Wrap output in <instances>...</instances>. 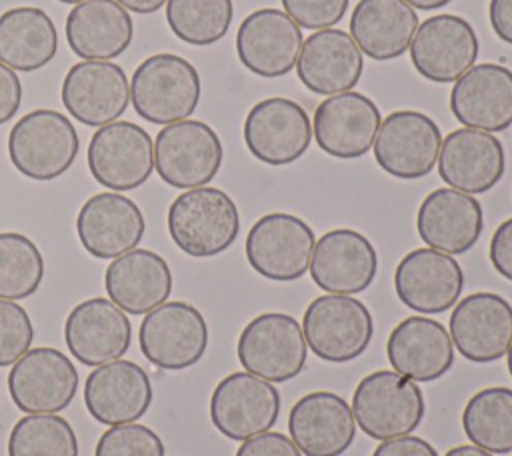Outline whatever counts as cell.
<instances>
[{
    "label": "cell",
    "instance_id": "cell-1",
    "mask_svg": "<svg viewBox=\"0 0 512 456\" xmlns=\"http://www.w3.org/2000/svg\"><path fill=\"white\" fill-rule=\"evenodd\" d=\"M168 234L192 258L226 252L240 234L236 202L220 188L200 186L184 190L168 208Z\"/></svg>",
    "mask_w": 512,
    "mask_h": 456
},
{
    "label": "cell",
    "instance_id": "cell-2",
    "mask_svg": "<svg viewBox=\"0 0 512 456\" xmlns=\"http://www.w3.org/2000/svg\"><path fill=\"white\" fill-rule=\"evenodd\" d=\"M200 74L186 58L160 52L140 62L130 80L134 112L150 124H172L192 116L200 102Z\"/></svg>",
    "mask_w": 512,
    "mask_h": 456
},
{
    "label": "cell",
    "instance_id": "cell-3",
    "mask_svg": "<svg viewBox=\"0 0 512 456\" xmlns=\"http://www.w3.org/2000/svg\"><path fill=\"white\" fill-rule=\"evenodd\" d=\"M352 414L366 436L382 442L412 434L424 420L426 400L416 382L394 370H376L354 388Z\"/></svg>",
    "mask_w": 512,
    "mask_h": 456
},
{
    "label": "cell",
    "instance_id": "cell-4",
    "mask_svg": "<svg viewBox=\"0 0 512 456\" xmlns=\"http://www.w3.org/2000/svg\"><path fill=\"white\" fill-rule=\"evenodd\" d=\"M80 140L70 118L50 108L24 114L8 134L12 166L26 178L48 182L70 170Z\"/></svg>",
    "mask_w": 512,
    "mask_h": 456
},
{
    "label": "cell",
    "instance_id": "cell-5",
    "mask_svg": "<svg viewBox=\"0 0 512 456\" xmlns=\"http://www.w3.org/2000/svg\"><path fill=\"white\" fill-rule=\"evenodd\" d=\"M302 332L314 356L344 364L366 352L374 336V320L368 306L358 298L324 294L306 306Z\"/></svg>",
    "mask_w": 512,
    "mask_h": 456
},
{
    "label": "cell",
    "instance_id": "cell-6",
    "mask_svg": "<svg viewBox=\"0 0 512 456\" xmlns=\"http://www.w3.org/2000/svg\"><path fill=\"white\" fill-rule=\"evenodd\" d=\"M220 136L202 120H180L160 128L154 140V168L162 182L190 190L210 184L220 172Z\"/></svg>",
    "mask_w": 512,
    "mask_h": 456
},
{
    "label": "cell",
    "instance_id": "cell-7",
    "mask_svg": "<svg viewBox=\"0 0 512 456\" xmlns=\"http://www.w3.org/2000/svg\"><path fill=\"white\" fill-rule=\"evenodd\" d=\"M236 354L242 368L268 382L296 378L308 356L298 320L286 312H262L240 332Z\"/></svg>",
    "mask_w": 512,
    "mask_h": 456
},
{
    "label": "cell",
    "instance_id": "cell-8",
    "mask_svg": "<svg viewBox=\"0 0 512 456\" xmlns=\"http://www.w3.org/2000/svg\"><path fill=\"white\" fill-rule=\"evenodd\" d=\"M314 246L316 236L308 222L288 212L260 216L244 242L252 270L272 282L300 280L310 268Z\"/></svg>",
    "mask_w": 512,
    "mask_h": 456
},
{
    "label": "cell",
    "instance_id": "cell-9",
    "mask_svg": "<svg viewBox=\"0 0 512 456\" xmlns=\"http://www.w3.org/2000/svg\"><path fill=\"white\" fill-rule=\"evenodd\" d=\"M138 342L144 358L156 368L186 370L198 364L208 348V324L196 306L166 300L144 316Z\"/></svg>",
    "mask_w": 512,
    "mask_h": 456
},
{
    "label": "cell",
    "instance_id": "cell-10",
    "mask_svg": "<svg viewBox=\"0 0 512 456\" xmlns=\"http://www.w3.org/2000/svg\"><path fill=\"white\" fill-rule=\"evenodd\" d=\"M86 160L92 178L104 188L136 190L154 170V142L142 126L114 120L92 134Z\"/></svg>",
    "mask_w": 512,
    "mask_h": 456
},
{
    "label": "cell",
    "instance_id": "cell-11",
    "mask_svg": "<svg viewBox=\"0 0 512 456\" xmlns=\"http://www.w3.org/2000/svg\"><path fill=\"white\" fill-rule=\"evenodd\" d=\"M280 404V392L272 382L246 370L232 372L212 390L210 420L222 436L244 442L276 424Z\"/></svg>",
    "mask_w": 512,
    "mask_h": 456
},
{
    "label": "cell",
    "instance_id": "cell-12",
    "mask_svg": "<svg viewBox=\"0 0 512 456\" xmlns=\"http://www.w3.org/2000/svg\"><path fill=\"white\" fill-rule=\"evenodd\" d=\"M440 126L424 112H390L374 140V160L390 176L400 180H418L428 176L440 154Z\"/></svg>",
    "mask_w": 512,
    "mask_h": 456
},
{
    "label": "cell",
    "instance_id": "cell-13",
    "mask_svg": "<svg viewBox=\"0 0 512 456\" xmlns=\"http://www.w3.org/2000/svg\"><path fill=\"white\" fill-rule=\"evenodd\" d=\"M78 382V370L62 350L38 346L12 364L8 392L26 414H58L74 400Z\"/></svg>",
    "mask_w": 512,
    "mask_h": 456
},
{
    "label": "cell",
    "instance_id": "cell-14",
    "mask_svg": "<svg viewBox=\"0 0 512 456\" xmlns=\"http://www.w3.org/2000/svg\"><path fill=\"white\" fill-rule=\"evenodd\" d=\"M242 134L256 160L268 166H286L306 154L312 142V122L296 100L272 96L248 110Z\"/></svg>",
    "mask_w": 512,
    "mask_h": 456
},
{
    "label": "cell",
    "instance_id": "cell-15",
    "mask_svg": "<svg viewBox=\"0 0 512 456\" xmlns=\"http://www.w3.org/2000/svg\"><path fill=\"white\" fill-rule=\"evenodd\" d=\"M414 70L436 84L456 82L478 58L480 42L472 24L456 14L426 18L410 44Z\"/></svg>",
    "mask_w": 512,
    "mask_h": 456
},
{
    "label": "cell",
    "instance_id": "cell-16",
    "mask_svg": "<svg viewBox=\"0 0 512 456\" xmlns=\"http://www.w3.org/2000/svg\"><path fill=\"white\" fill-rule=\"evenodd\" d=\"M448 334L466 360H500L512 344V304L496 292L468 294L454 304Z\"/></svg>",
    "mask_w": 512,
    "mask_h": 456
},
{
    "label": "cell",
    "instance_id": "cell-17",
    "mask_svg": "<svg viewBox=\"0 0 512 456\" xmlns=\"http://www.w3.org/2000/svg\"><path fill=\"white\" fill-rule=\"evenodd\" d=\"M302 44V28L278 8L250 12L236 32L238 60L260 78H280L292 72Z\"/></svg>",
    "mask_w": 512,
    "mask_h": 456
},
{
    "label": "cell",
    "instance_id": "cell-18",
    "mask_svg": "<svg viewBox=\"0 0 512 456\" xmlns=\"http://www.w3.org/2000/svg\"><path fill=\"white\" fill-rule=\"evenodd\" d=\"M382 124L380 108L360 92L326 96L314 110L312 134L322 152L338 160L362 158Z\"/></svg>",
    "mask_w": 512,
    "mask_h": 456
},
{
    "label": "cell",
    "instance_id": "cell-19",
    "mask_svg": "<svg viewBox=\"0 0 512 456\" xmlns=\"http://www.w3.org/2000/svg\"><path fill=\"white\" fill-rule=\"evenodd\" d=\"M60 98L74 120L100 128L126 112L130 102L128 76L116 62L82 60L66 72Z\"/></svg>",
    "mask_w": 512,
    "mask_h": 456
},
{
    "label": "cell",
    "instance_id": "cell-20",
    "mask_svg": "<svg viewBox=\"0 0 512 456\" xmlns=\"http://www.w3.org/2000/svg\"><path fill=\"white\" fill-rule=\"evenodd\" d=\"M462 288V266L454 256L434 248L410 250L394 270L398 300L420 314L450 310L460 300Z\"/></svg>",
    "mask_w": 512,
    "mask_h": 456
},
{
    "label": "cell",
    "instance_id": "cell-21",
    "mask_svg": "<svg viewBox=\"0 0 512 456\" xmlns=\"http://www.w3.org/2000/svg\"><path fill=\"white\" fill-rule=\"evenodd\" d=\"M308 272L326 294H360L378 274V254L362 232L334 228L318 238Z\"/></svg>",
    "mask_w": 512,
    "mask_h": 456
},
{
    "label": "cell",
    "instance_id": "cell-22",
    "mask_svg": "<svg viewBox=\"0 0 512 456\" xmlns=\"http://www.w3.org/2000/svg\"><path fill=\"white\" fill-rule=\"evenodd\" d=\"M144 232L146 222L140 206L120 192L90 196L76 216L78 240L98 260H114L134 250Z\"/></svg>",
    "mask_w": 512,
    "mask_h": 456
},
{
    "label": "cell",
    "instance_id": "cell-23",
    "mask_svg": "<svg viewBox=\"0 0 512 456\" xmlns=\"http://www.w3.org/2000/svg\"><path fill=\"white\" fill-rule=\"evenodd\" d=\"M68 352L84 366L120 360L132 344V324L110 298H88L76 304L64 322Z\"/></svg>",
    "mask_w": 512,
    "mask_h": 456
},
{
    "label": "cell",
    "instance_id": "cell-24",
    "mask_svg": "<svg viewBox=\"0 0 512 456\" xmlns=\"http://www.w3.org/2000/svg\"><path fill=\"white\" fill-rule=\"evenodd\" d=\"M152 396L150 376L132 360L96 366L84 382V406L98 424L106 426L140 420L148 412Z\"/></svg>",
    "mask_w": 512,
    "mask_h": 456
},
{
    "label": "cell",
    "instance_id": "cell-25",
    "mask_svg": "<svg viewBox=\"0 0 512 456\" xmlns=\"http://www.w3.org/2000/svg\"><path fill=\"white\" fill-rule=\"evenodd\" d=\"M352 406L328 390L304 394L288 414V434L304 456H342L356 438Z\"/></svg>",
    "mask_w": 512,
    "mask_h": 456
},
{
    "label": "cell",
    "instance_id": "cell-26",
    "mask_svg": "<svg viewBox=\"0 0 512 456\" xmlns=\"http://www.w3.org/2000/svg\"><path fill=\"white\" fill-rule=\"evenodd\" d=\"M436 164L448 188L474 196L492 190L502 180L506 152L494 134L458 128L442 138Z\"/></svg>",
    "mask_w": 512,
    "mask_h": 456
},
{
    "label": "cell",
    "instance_id": "cell-27",
    "mask_svg": "<svg viewBox=\"0 0 512 456\" xmlns=\"http://www.w3.org/2000/svg\"><path fill=\"white\" fill-rule=\"evenodd\" d=\"M454 118L472 130L504 132L512 126V70L482 62L466 70L450 90Z\"/></svg>",
    "mask_w": 512,
    "mask_h": 456
},
{
    "label": "cell",
    "instance_id": "cell-28",
    "mask_svg": "<svg viewBox=\"0 0 512 456\" xmlns=\"http://www.w3.org/2000/svg\"><path fill=\"white\" fill-rule=\"evenodd\" d=\"M364 72V54L344 30L312 32L296 62L298 80L312 94L334 96L356 88Z\"/></svg>",
    "mask_w": 512,
    "mask_h": 456
},
{
    "label": "cell",
    "instance_id": "cell-29",
    "mask_svg": "<svg viewBox=\"0 0 512 456\" xmlns=\"http://www.w3.org/2000/svg\"><path fill=\"white\" fill-rule=\"evenodd\" d=\"M416 230L428 248L466 254L484 230L482 204L472 194L436 188L418 206Z\"/></svg>",
    "mask_w": 512,
    "mask_h": 456
},
{
    "label": "cell",
    "instance_id": "cell-30",
    "mask_svg": "<svg viewBox=\"0 0 512 456\" xmlns=\"http://www.w3.org/2000/svg\"><path fill=\"white\" fill-rule=\"evenodd\" d=\"M394 372L412 382H434L454 364V344L448 330L434 318L408 316L400 320L386 342Z\"/></svg>",
    "mask_w": 512,
    "mask_h": 456
},
{
    "label": "cell",
    "instance_id": "cell-31",
    "mask_svg": "<svg viewBox=\"0 0 512 456\" xmlns=\"http://www.w3.org/2000/svg\"><path fill=\"white\" fill-rule=\"evenodd\" d=\"M172 270L168 262L146 248H134L114 258L104 272V288L110 300L132 316L148 314L172 294Z\"/></svg>",
    "mask_w": 512,
    "mask_h": 456
},
{
    "label": "cell",
    "instance_id": "cell-32",
    "mask_svg": "<svg viewBox=\"0 0 512 456\" xmlns=\"http://www.w3.org/2000/svg\"><path fill=\"white\" fill-rule=\"evenodd\" d=\"M66 42L82 60H112L134 38L132 16L116 0H86L66 16Z\"/></svg>",
    "mask_w": 512,
    "mask_h": 456
},
{
    "label": "cell",
    "instance_id": "cell-33",
    "mask_svg": "<svg viewBox=\"0 0 512 456\" xmlns=\"http://www.w3.org/2000/svg\"><path fill=\"white\" fill-rule=\"evenodd\" d=\"M420 26L404 0H360L350 14V36L362 54L388 62L408 52Z\"/></svg>",
    "mask_w": 512,
    "mask_h": 456
},
{
    "label": "cell",
    "instance_id": "cell-34",
    "mask_svg": "<svg viewBox=\"0 0 512 456\" xmlns=\"http://www.w3.org/2000/svg\"><path fill=\"white\" fill-rule=\"evenodd\" d=\"M56 50V26L42 8L16 6L0 14V62L14 72L44 68Z\"/></svg>",
    "mask_w": 512,
    "mask_h": 456
},
{
    "label": "cell",
    "instance_id": "cell-35",
    "mask_svg": "<svg viewBox=\"0 0 512 456\" xmlns=\"http://www.w3.org/2000/svg\"><path fill=\"white\" fill-rule=\"evenodd\" d=\"M462 428L478 448L492 454L512 452V390L490 386L472 394L462 410Z\"/></svg>",
    "mask_w": 512,
    "mask_h": 456
},
{
    "label": "cell",
    "instance_id": "cell-36",
    "mask_svg": "<svg viewBox=\"0 0 512 456\" xmlns=\"http://www.w3.org/2000/svg\"><path fill=\"white\" fill-rule=\"evenodd\" d=\"M234 18L232 0H168L166 22L172 34L190 46L222 40Z\"/></svg>",
    "mask_w": 512,
    "mask_h": 456
},
{
    "label": "cell",
    "instance_id": "cell-37",
    "mask_svg": "<svg viewBox=\"0 0 512 456\" xmlns=\"http://www.w3.org/2000/svg\"><path fill=\"white\" fill-rule=\"evenodd\" d=\"M8 456H78V438L58 414H26L10 430Z\"/></svg>",
    "mask_w": 512,
    "mask_h": 456
},
{
    "label": "cell",
    "instance_id": "cell-38",
    "mask_svg": "<svg viewBox=\"0 0 512 456\" xmlns=\"http://www.w3.org/2000/svg\"><path fill=\"white\" fill-rule=\"evenodd\" d=\"M44 278V258L38 246L20 232H0V298L24 300Z\"/></svg>",
    "mask_w": 512,
    "mask_h": 456
},
{
    "label": "cell",
    "instance_id": "cell-39",
    "mask_svg": "<svg viewBox=\"0 0 512 456\" xmlns=\"http://www.w3.org/2000/svg\"><path fill=\"white\" fill-rule=\"evenodd\" d=\"M94 456H166V448L152 428L130 422L102 432Z\"/></svg>",
    "mask_w": 512,
    "mask_h": 456
},
{
    "label": "cell",
    "instance_id": "cell-40",
    "mask_svg": "<svg viewBox=\"0 0 512 456\" xmlns=\"http://www.w3.org/2000/svg\"><path fill=\"white\" fill-rule=\"evenodd\" d=\"M34 342L28 312L14 300L0 298V368L20 360Z\"/></svg>",
    "mask_w": 512,
    "mask_h": 456
},
{
    "label": "cell",
    "instance_id": "cell-41",
    "mask_svg": "<svg viewBox=\"0 0 512 456\" xmlns=\"http://www.w3.org/2000/svg\"><path fill=\"white\" fill-rule=\"evenodd\" d=\"M284 12L306 30L334 28L348 12L350 0H280Z\"/></svg>",
    "mask_w": 512,
    "mask_h": 456
},
{
    "label": "cell",
    "instance_id": "cell-42",
    "mask_svg": "<svg viewBox=\"0 0 512 456\" xmlns=\"http://www.w3.org/2000/svg\"><path fill=\"white\" fill-rule=\"evenodd\" d=\"M236 456H302L292 438L282 432H262L240 444Z\"/></svg>",
    "mask_w": 512,
    "mask_h": 456
},
{
    "label": "cell",
    "instance_id": "cell-43",
    "mask_svg": "<svg viewBox=\"0 0 512 456\" xmlns=\"http://www.w3.org/2000/svg\"><path fill=\"white\" fill-rule=\"evenodd\" d=\"M488 258L494 270L512 282V216L498 224L490 238Z\"/></svg>",
    "mask_w": 512,
    "mask_h": 456
},
{
    "label": "cell",
    "instance_id": "cell-44",
    "mask_svg": "<svg viewBox=\"0 0 512 456\" xmlns=\"http://www.w3.org/2000/svg\"><path fill=\"white\" fill-rule=\"evenodd\" d=\"M372 456H438V452L428 440L406 434V436L382 440L374 448Z\"/></svg>",
    "mask_w": 512,
    "mask_h": 456
},
{
    "label": "cell",
    "instance_id": "cell-45",
    "mask_svg": "<svg viewBox=\"0 0 512 456\" xmlns=\"http://www.w3.org/2000/svg\"><path fill=\"white\" fill-rule=\"evenodd\" d=\"M22 102V84L18 74L0 62V126L10 122Z\"/></svg>",
    "mask_w": 512,
    "mask_h": 456
},
{
    "label": "cell",
    "instance_id": "cell-46",
    "mask_svg": "<svg viewBox=\"0 0 512 456\" xmlns=\"http://www.w3.org/2000/svg\"><path fill=\"white\" fill-rule=\"evenodd\" d=\"M488 20L494 34L512 46V0H490Z\"/></svg>",
    "mask_w": 512,
    "mask_h": 456
},
{
    "label": "cell",
    "instance_id": "cell-47",
    "mask_svg": "<svg viewBox=\"0 0 512 456\" xmlns=\"http://www.w3.org/2000/svg\"><path fill=\"white\" fill-rule=\"evenodd\" d=\"M116 2L120 6H124L128 12H134V14H154L168 0H116Z\"/></svg>",
    "mask_w": 512,
    "mask_h": 456
},
{
    "label": "cell",
    "instance_id": "cell-48",
    "mask_svg": "<svg viewBox=\"0 0 512 456\" xmlns=\"http://www.w3.org/2000/svg\"><path fill=\"white\" fill-rule=\"evenodd\" d=\"M444 456H494V454L484 448H478L474 444H460V446L450 448Z\"/></svg>",
    "mask_w": 512,
    "mask_h": 456
},
{
    "label": "cell",
    "instance_id": "cell-49",
    "mask_svg": "<svg viewBox=\"0 0 512 456\" xmlns=\"http://www.w3.org/2000/svg\"><path fill=\"white\" fill-rule=\"evenodd\" d=\"M404 2L416 10H438L446 4H450L452 0H404Z\"/></svg>",
    "mask_w": 512,
    "mask_h": 456
},
{
    "label": "cell",
    "instance_id": "cell-50",
    "mask_svg": "<svg viewBox=\"0 0 512 456\" xmlns=\"http://www.w3.org/2000/svg\"><path fill=\"white\" fill-rule=\"evenodd\" d=\"M508 358H506V364H508V372H510V376H512V344H510V348H508Z\"/></svg>",
    "mask_w": 512,
    "mask_h": 456
},
{
    "label": "cell",
    "instance_id": "cell-51",
    "mask_svg": "<svg viewBox=\"0 0 512 456\" xmlns=\"http://www.w3.org/2000/svg\"><path fill=\"white\" fill-rule=\"evenodd\" d=\"M58 2H62V4H80V2H86V0H58Z\"/></svg>",
    "mask_w": 512,
    "mask_h": 456
}]
</instances>
